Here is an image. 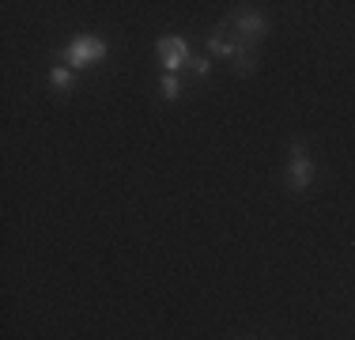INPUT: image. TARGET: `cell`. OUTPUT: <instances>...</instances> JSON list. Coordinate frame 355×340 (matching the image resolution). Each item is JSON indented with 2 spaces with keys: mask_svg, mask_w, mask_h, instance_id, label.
<instances>
[{
  "mask_svg": "<svg viewBox=\"0 0 355 340\" xmlns=\"http://www.w3.org/2000/svg\"><path fill=\"white\" fill-rule=\"evenodd\" d=\"M314 182V159L306 155V144L291 140L287 148V193H306Z\"/></svg>",
  "mask_w": 355,
  "mask_h": 340,
  "instance_id": "6da1fadb",
  "label": "cell"
},
{
  "mask_svg": "<svg viewBox=\"0 0 355 340\" xmlns=\"http://www.w3.org/2000/svg\"><path fill=\"white\" fill-rule=\"evenodd\" d=\"M103 57H106V42L98 38V34H76L69 46H64L69 68H87V65L103 61Z\"/></svg>",
  "mask_w": 355,
  "mask_h": 340,
  "instance_id": "7a4b0ae2",
  "label": "cell"
},
{
  "mask_svg": "<svg viewBox=\"0 0 355 340\" xmlns=\"http://www.w3.org/2000/svg\"><path fill=\"white\" fill-rule=\"evenodd\" d=\"M242 46H246V42L239 38L231 15H227L219 27H212V34H208V53H212V57H227V61H234V57L242 53Z\"/></svg>",
  "mask_w": 355,
  "mask_h": 340,
  "instance_id": "3957f363",
  "label": "cell"
},
{
  "mask_svg": "<svg viewBox=\"0 0 355 340\" xmlns=\"http://www.w3.org/2000/svg\"><path fill=\"white\" fill-rule=\"evenodd\" d=\"M155 49H159V57H163V68H166L171 76H178L185 65L193 61V57H189V42H185L182 34H163V38L155 42Z\"/></svg>",
  "mask_w": 355,
  "mask_h": 340,
  "instance_id": "277c9868",
  "label": "cell"
},
{
  "mask_svg": "<svg viewBox=\"0 0 355 340\" xmlns=\"http://www.w3.org/2000/svg\"><path fill=\"white\" fill-rule=\"evenodd\" d=\"M234 31H239V38L246 42V46H261V38L268 34V19L261 12H253V8H242V12L231 15Z\"/></svg>",
  "mask_w": 355,
  "mask_h": 340,
  "instance_id": "5b68a950",
  "label": "cell"
},
{
  "mask_svg": "<svg viewBox=\"0 0 355 340\" xmlns=\"http://www.w3.org/2000/svg\"><path fill=\"white\" fill-rule=\"evenodd\" d=\"M253 68H257V46H242V53L234 57V72L253 76Z\"/></svg>",
  "mask_w": 355,
  "mask_h": 340,
  "instance_id": "8992f818",
  "label": "cell"
},
{
  "mask_svg": "<svg viewBox=\"0 0 355 340\" xmlns=\"http://www.w3.org/2000/svg\"><path fill=\"white\" fill-rule=\"evenodd\" d=\"M49 87H53V91H69L72 87V68L69 65H53V68H49Z\"/></svg>",
  "mask_w": 355,
  "mask_h": 340,
  "instance_id": "52a82bcc",
  "label": "cell"
},
{
  "mask_svg": "<svg viewBox=\"0 0 355 340\" xmlns=\"http://www.w3.org/2000/svg\"><path fill=\"white\" fill-rule=\"evenodd\" d=\"M163 99H166V102H178V99H182V80H178V76H171V72L163 76Z\"/></svg>",
  "mask_w": 355,
  "mask_h": 340,
  "instance_id": "ba28073f",
  "label": "cell"
},
{
  "mask_svg": "<svg viewBox=\"0 0 355 340\" xmlns=\"http://www.w3.org/2000/svg\"><path fill=\"white\" fill-rule=\"evenodd\" d=\"M193 72H197V76H205V80H208V72H212V61H208V57H193Z\"/></svg>",
  "mask_w": 355,
  "mask_h": 340,
  "instance_id": "9c48e42d",
  "label": "cell"
}]
</instances>
